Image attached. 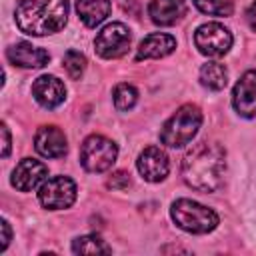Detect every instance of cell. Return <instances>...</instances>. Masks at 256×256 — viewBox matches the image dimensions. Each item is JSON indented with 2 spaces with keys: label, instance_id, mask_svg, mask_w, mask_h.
<instances>
[{
  "label": "cell",
  "instance_id": "6da1fadb",
  "mask_svg": "<svg viewBox=\"0 0 256 256\" xmlns=\"http://www.w3.org/2000/svg\"><path fill=\"white\" fill-rule=\"evenodd\" d=\"M226 152L218 142L202 140L194 144L182 162L184 182L200 192H214L224 182Z\"/></svg>",
  "mask_w": 256,
  "mask_h": 256
},
{
  "label": "cell",
  "instance_id": "7a4b0ae2",
  "mask_svg": "<svg viewBox=\"0 0 256 256\" xmlns=\"http://www.w3.org/2000/svg\"><path fill=\"white\" fill-rule=\"evenodd\" d=\"M14 16L24 34H54L68 20V0H18Z\"/></svg>",
  "mask_w": 256,
  "mask_h": 256
},
{
  "label": "cell",
  "instance_id": "3957f363",
  "mask_svg": "<svg viewBox=\"0 0 256 256\" xmlns=\"http://www.w3.org/2000/svg\"><path fill=\"white\" fill-rule=\"evenodd\" d=\"M200 124H202L200 108L194 104H184L160 128V142L170 148H180L196 136Z\"/></svg>",
  "mask_w": 256,
  "mask_h": 256
},
{
  "label": "cell",
  "instance_id": "277c9868",
  "mask_svg": "<svg viewBox=\"0 0 256 256\" xmlns=\"http://www.w3.org/2000/svg\"><path fill=\"white\" fill-rule=\"evenodd\" d=\"M170 216L178 228L190 234H206L218 226V216L214 210L188 198L176 200L170 208Z\"/></svg>",
  "mask_w": 256,
  "mask_h": 256
},
{
  "label": "cell",
  "instance_id": "5b68a950",
  "mask_svg": "<svg viewBox=\"0 0 256 256\" xmlns=\"http://www.w3.org/2000/svg\"><path fill=\"white\" fill-rule=\"evenodd\" d=\"M118 156V148L112 140L92 134L80 146V162L88 172H106Z\"/></svg>",
  "mask_w": 256,
  "mask_h": 256
},
{
  "label": "cell",
  "instance_id": "8992f818",
  "mask_svg": "<svg viewBox=\"0 0 256 256\" xmlns=\"http://www.w3.org/2000/svg\"><path fill=\"white\" fill-rule=\"evenodd\" d=\"M130 30L122 24V22H112L106 24L94 40V50L98 52V56L110 60V58H120L122 54L128 52L130 48Z\"/></svg>",
  "mask_w": 256,
  "mask_h": 256
},
{
  "label": "cell",
  "instance_id": "52a82bcc",
  "mask_svg": "<svg viewBox=\"0 0 256 256\" xmlns=\"http://www.w3.org/2000/svg\"><path fill=\"white\" fill-rule=\"evenodd\" d=\"M38 200L48 210L68 208L76 200V184L68 176H52L40 186Z\"/></svg>",
  "mask_w": 256,
  "mask_h": 256
},
{
  "label": "cell",
  "instance_id": "ba28073f",
  "mask_svg": "<svg viewBox=\"0 0 256 256\" xmlns=\"http://www.w3.org/2000/svg\"><path fill=\"white\" fill-rule=\"evenodd\" d=\"M194 44L206 56H224L232 46V34L226 26L218 22H208L196 30Z\"/></svg>",
  "mask_w": 256,
  "mask_h": 256
},
{
  "label": "cell",
  "instance_id": "9c48e42d",
  "mask_svg": "<svg viewBox=\"0 0 256 256\" xmlns=\"http://www.w3.org/2000/svg\"><path fill=\"white\" fill-rule=\"evenodd\" d=\"M232 104L240 116H256V70H248L240 76L232 92Z\"/></svg>",
  "mask_w": 256,
  "mask_h": 256
},
{
  "label": "cell",
  "instance_id": "30bf717a",
  "mask_svg": "<svg viewBox=\"0 0 256 256\" xmlns=\"http://www.w3.org/2000/svg\"><path fill=\"white\" fill-rule=\"evenodd\" d=\"M136 166H138V172L142 174V178L148 180V182H160V180H164L166 174H168V170H170L168 156L158 146L144 148L140 152V156H138Z\"/></svg>",
  "mask_w": 256,
  "mask_h": 256
},
{
  "label": "cell",
  "instance_id": "8fae6325",
  "mask_svg": "<svg viewBox=\"0 0 256 256\" xmlns=\"http://www.w3.org/2000/svg\"><path fill=\"white\" fill-rule=\"evenodd\" d=\"M46 176H48L46 164H42L40 160H34V158H24L18 162V166L12 172V186L20 192H30Z\"/></svg>",
  "mask_w": 256,
  "mask_h": 256
},
{
  "label": "cell",
  "instance_id": "7c38bea8",
  "mask_svg": "<svg viewBox=\"0 0 256 256\" xmlns=\"http://www.w3.org/2000/svg\"><path fill=\"white\" fill-rule=\"evenodd\" d=\"M32 96L34 100L44 108H56L66 98V86L56 76L44 74L38 76L32 84Z\"/></svg>",
  "mask_w": 256,
  "mask_h": 256
},
{
  "label": "cell",
  "instance_id": "4fadbf2b",
  "mask_svg": "<svg viewBox=\"0 0 256 256\" xmlns=\"http://www.w3.org/2000/svg\"><path fill=\"white\" fill-rule=\"evenodd\" d=\"M34 148L44 158H60L66 154V136L58 126H42L36 132Z\"/></svg>",
  "mask_w": 256,
  "mask_h": 256
},
{
  "label": "cell",
  "instance_id": "5bb4252c",
  "mask_svg": "<svg viewBox=\"0 0 256 256\" xmlns=\"http://www.w3.org/2000/svg\"><path fill=\"white\" fill-rule=\"evenodd\" d=\"M6 56L14 66H22V68H42L50 60L48 50L38 48L30 42H18V44L10 46Z\"/></svg>",
  "mask_w": 256,
  "mask_h": 256
},
{
  "label": "cell",
  "instance_id": "9a60e30c",
  "mask_svg": "<svg viewBox=\"0 0 256 256\" xmlns=\"http://www.w3.org/2000/svg\"><path fill=\"white\" fill-rule=\"evenodd\" d=\"M186 10H188L186 0H152L148 6L150 18L158 26L176 24L186 14Z\"/></svg>",
  "mask_w": 256,
  "mask_h": 256
},
{
  "label": "cell",
  "instance_id": "2e32d148",
  "mask_svg": "<svg viewBox=\"0 0 256 256\" xmlns=\"http://www.w3.org/2000/svg\"><path fill=\"white\" fill-rule=\"evenodd\" d=\"M174 48H176L174 36L164 34V32H154V34H148V36L140 42V46H138V50H136V60L164 58V56H168Z\"/></svg>",
  "mask_w": 256,
  "mask_h": 256
},
{
  "label": "cell",
  "instance_id": "e0dca14e",
  "mask_svg": "<svg viewBox=\"0 0 256 256\" xmlns=\"http://www.w3.org/2000/svg\"><path fill=\"white\" fill-rule=\"evenodd\" d=\"M76 12L88 28H94L110 14V0H76Z\"/></svg>",
  "mask_w": 256,
  "mask_h": 256
},
{
  "label": "cell",
  "instance_id": "ac0fdd59",
  "mask_svg": "<svg viewBox=\"0 0 256 256\" xmlns=\"http://www.w3.org/2000/svg\"><path fill=\"white\" fill-rule=\"evenodd\" d=\"M200 82L210 90H222L228 82V72L220 62H208L200 68Z\"/></svg>",
  "mask_w": 256,
  "mask_h": 256
},
{
  "label": "cell",
  "instance_id": "d6986e66",
  "mask_svg": "<svg viewBox=\"0 0 256 256\" xmlns=\"http://www.w3.org/2000/svg\"><path fill=\"white\" fill-rule=\"evenodd\" d=\"M72 252L74 254H110L112 248L96 234L80 236L72 242Z\"/></svg>",
  "mask_w": 256,
  "mask_h": 256
},
{
  "label": "cell",
  "instance_id": "ffe728a7",
  "mask_svg": "<svg viewBox=\"0 0 256 256\" xmlns=\"http://www.w3.org/2000/svg\"><path fill=\"white\" fill-rule=\"evenodd\" d=\"M192 2L200 12L212 16H230L234 10L232 0H192Z\"/></svg>",
  "mask_w": 256,
  "mask_h": 256
},
{
  "label": "cell",
  "instance_id": "44dd1931",
  "mask_svg": "<svg viewBox=\"0 0 256 256\" xmlns=\"http://www.w3.org/2000/svg\"><path fill=\"white\" fill-rule=\"evenodd\" d=\"M138 100V92L130 84H118L114 88V106L118 110H130Z\"/></svg>",
  "mask_w": 256,
  "mask_h": 256
},
{
  "label": "cell",
  "instance_id": "7402d4cb",
  "mask_svg": "<svg viewBox=\"0 0 256 256\" xmlns=\"http://www.w3.org/2000/svg\"><path fill=\"white\" fill-rule=\"evenodd\" d=\"M62 66H64V70L68 72V76L72 80H78L82 76L84 68H86V58L78 50H68L66 56H64V64Z\"/></svg>",
  "mask_w": 256,
  "mask_h": 256
},
{
  "label": "cell",
  "instance_id": "603a6c76",
  "mask_svg": "<svg viewBox=\"0 0 256 256\" xmlns=\"http://www.w3.org/2000/svg\"><path fill=\"white\" fill-rule=\"evenodd\" d=\"M108 186L110 188H114V190H124V188H128L130 186V178H128V174L126 172H116V174H112V178L108 180Z\"/></svg>",
  "mask_w": 256,
  "mask_h": 256
},
{
  "label": "cell",
  "instance_id": "cb8c5ba5",
  "mask_svg": "<svg viewBox=\"0 0 256 256\" xmlns=\"http://www.w3.org/2000/svg\"><path fill=\"white\" fill-rule=\"evenodd\" d=\"M10 152V130L6 124H2V156L6 158Z\"/></svg>",
  "mask_w": 256,
  "mask_h": 256
},
{
  "label": "cell",
  "instance_id": "d4e9b609",
  "mask_svg": "<svg viewBox=\"0 0 256 256\" xmlns=\"http://www.w3.org/2000/svg\"><path fill=\"white\" fill-rule=\"evenodd\" d=\"M246 22H248V26L256 32V0L248 6V10H246Z\"/></svg>",
  "mask_w": 256,
  "mask_h": 256
},
{
  "label": "cell",
  "instance_id": "484cf974",
  "mask_svg": "<svg viewBox=\"0 0 256 256\" xmlns=\"http://www.w3.org/2000/svg\"><path fill=\"white\" fill-rule=\"evenodd\" d=\"M10 242V226L6 220H2V244H0V250H4Z\"/></svg>",
  "mask_w": 256,
  "mask_h": 256
},
{
  "label": "cell",
  "instance_id": "4316f807",
  "mask_svg": "<svg viewBox=\"0 0 256 256\" xmlns=\"http://www.w3.org/2000/svg\"><path fill=\"white\" fill-rule=\"evenodd\" d=\"M118 4L126 10V12H138V4H136V0H118Z\"/></svg>",
  "mask_w": 256,
  "mask_h": 256
}]
</instances>
